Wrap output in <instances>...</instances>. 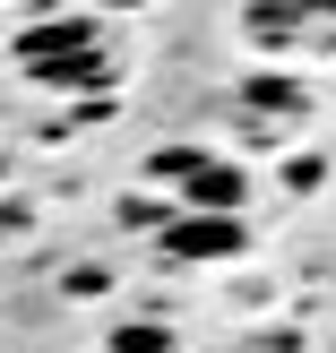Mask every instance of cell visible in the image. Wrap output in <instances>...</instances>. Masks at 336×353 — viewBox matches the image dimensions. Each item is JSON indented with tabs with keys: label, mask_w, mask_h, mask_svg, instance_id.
Wrapping results in <instances>:
<instances>
[{
	"label": "cell",
	"mask_w": 336,
	"mask_h": 353,
	"mask_svg": "<svg viewBox=\"0 0 336 353\" xmlns=\"http://www.w3.org/2000/svg\"><path fill=\"white\" fill-rule=\"evenodd\" d=\"M241 34H259V43H336V9H310V0H250V9H241Z\"/></svg>",
	"instance_id": "obj_2"
},
{
	"label": "cell",
	"mask_w": 336,
	"mask_h": 353,
	"mask_svg": "<svg viewBox=\"0 0 336 353\" xmlns=\"http://www.w3.org/2000/svg\"><path fill=\"white\" fill-rule=\"evenodd\" d=\"M147 172H155V181H172L181 199H199L207 216H233L241 190H250V181H241V164H216L207 147H155V155H147Z\"/></svg>",
	"instance_id": "obj_1"
},
{
	"label": "cell",
	"mask_w": 336,
	"mask_h": 353,
	"mask_svg": "<svg viewBox=\"0 0 336 353\" xmlns=\"http://www.w3.org/2000/svg\"><path fill=\"white\" fill-rule=\"evenodd\" d=\"M172 336H164V327H121V336H112V353H164Z\"/></svg>",
	"instance_id": "obj_6"
},
{
	"label": "cell",
	"mask_w": 336,
	"mask_h": 353,
	"mask_svg": "<svg viewBox=\"0 0 336 353\" xmlns=\"http://www.w3.org/2000/svg\"><path fill=\"white\" fill-rule=\"evenodd\" d=\"M250 103H259V112H276V121H293V112H302V95H293L285 78H250V86H241V112H250Z\"/></svg>",
	"instance_id": "obj_5"
},
{
	"label": "cell",
	"mask_w": 336,
	"mask_h": 353,
	"mask_svg": "<svg viewBox=\"0 0 336 353\" xmlns=\"http://www.w3.org/2000/svg\"><path fill=\"white\" fill-rule=\"evenodd\" d=\"M69 52H103V26H95V17H43V26L17 34V61H26V69L69 61Z\"/></svg>",
	"instance_id": "obj_4"
},
{
	"label": "cell",
	"mask_w": 336,
	"mask_h": 353,
	"mask_svg": "<svg viewBox=\"0 0 336 353\" xmlns=\"http://www.w3.org/2000/svg\"><path fill=\"white\" fill-rule=\"evenodd\" d=\"M164 250L172 259H233V250H250V224H233V216H172Z\"/></svg>",
	"instance_id": "obj_3"
}]
</instances>
